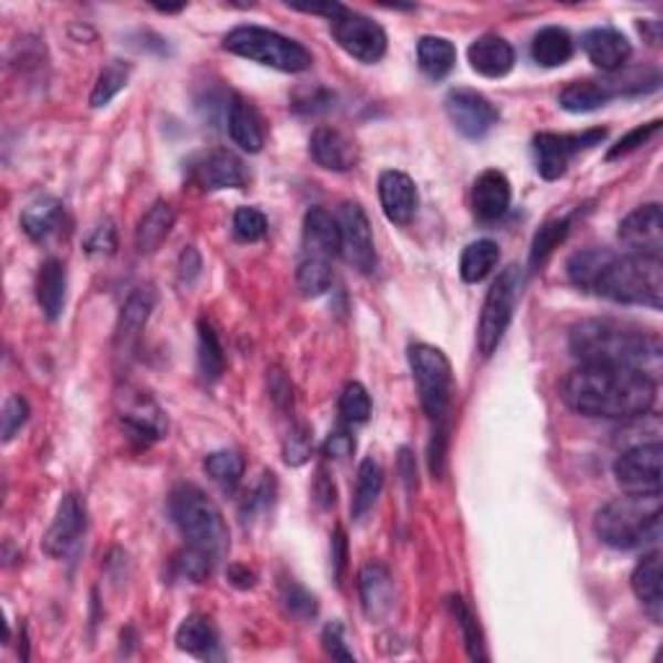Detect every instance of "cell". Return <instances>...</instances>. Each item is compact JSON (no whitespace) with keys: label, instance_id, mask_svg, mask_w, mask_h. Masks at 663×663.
Listing matches in <instances>:
<instances>
[{"label":"cell","instance_id":"cell-1","mask_svg":"<svg viewBox=\"0 0 663 663\" xmlns=\"http://www.w3.org/2000/svg\"><path fill=\"white\" fill-rule=\"evenodd\" d=\"M659 381L635 368L580 364L565 376L562 399L586 418L635 420L653 410Z\"/></svg>","mask_w":663,"mask_h":663},{"label":"cell","instance_id":"cell-2","mask_svg":"<svg viewBox=\"0 0 663 663\" xmlns=\"http://www.w3.org/2000/svg\"><path fill=\"white\" fill-rule=\"evenodd\" d=\"M570 350L580 364L635 368L659 379L663 345L659 332L617 319H583L570 329Z\"/></svg>","mask_w":663,"mask_h":663},{"label":"cell","instance_id":"cell-3","mask_svg":"<svg viewBox=\"0 0 663 663\" xmlns=\"http://www.w3.org/2000/svg\"><path fill=\"white\" fill-rule=\"evenodd\" d=\"M593 532L614 549L653 547L661 539V493H624L597 511Z\"/></svg>","mask_w":663,"mask_h":663},{"label":"cell","instance_id":"cell-4","mask_svg":"<svg viewBox=\"0 0 663 663\" xmlns=\"http://www.w3.org/2000/svg\"><path fill=\"white\" fill-rule=\"evenodd\" d=\"M169 514L177 524L187 547L200 549L213 562L229 555L231 534L223 522L221 508L194 485H177L169 495Z\"/></svg>","mask_w":663,"mask_h":663},{"label":"cell","instance_id":"cell-5","mask_svg":"<svg viewBox=\"0 0 663 663\" xmlns=\"http://www.w3.org/2000/svg\"><path fill=\"white\" fill-rule=\"evenodd\" d=\"M591 293L614 304L661 308L663 262L659 257H643V254H622V257L612 254L601 267Z\"/></svg>","mask_w":663,"mask_h":663},{"label":"cell","instance_id":"cell-6","mask_svg":"<svg viewBox=\"0 0 663 663\" xmlns=\"http://www.w3.org/2000/svg\"><path fill=\"white\" fill-rule=\"evenodd\" d=\"M223 48L233 55L252 60L283 73H304L314 65L312 52L304 44L262 27H236L225 34Z\"/></svg>","mask_w":663,"mask_h":663},{"label":"cell","instance_id":"cell-7","mask_svg":"<svg viewBox=\"0 0 663 663\" xmlns=\"http://www.w3.org/2000/svg\"><path fill=\"white\" fill-rule=\"evenodd\" d=\"M522 285L524 273L518 265H508L490 285L477 327V348L485 358L493 356L506 337L511 322H514L518 296H522Z\"/></svg>","mask_w":663,"mask_h":663},{"label":"cell","instance_id":"cell-8","mask_svg":"<svg viewBox=\"0 0 663 663\" xmlns=\"http://www.w3.org/2000/svg\"><path fill=\"white\" fill-rule=\"evenodd\" d=\"M410 371L425 414L441 423L449 412L451 391H454V371H451L449 358L433 345L418 343L410 348Z\"/></svg>","mask_w":663,"mask_h":663},{"label":"cell","instance_id":"cell-9","mask_svg":"<svg viewBox=\"0 0 663 663\" xmlns=\"http://www.w3.org/2000/svg\"><path fill=\"white\" fill-rule=\"evenodd\" d=\"M329 29L335 42L360 63L373 65L387 55V32L364 13L340 6V11L329 19Z\"/></svg>","mask_w":663,"mask_h":663},{"label":"cell","instance_id":"cell-10","mask_svg":"<svg viewBox=\"0 0 663 663\" xmlns=\"http://www.w3.org/2000/svg\"><path fill=\"white\" fill-rule=\"evenodd\" d=\"M607 138L604 127L586 130L576 135H557V133H539L534 138V158H537V171L547 182L560 179L568 171L570 161L593 146H601Z\"/></svg>","mask_w":663,"mask_h":663},{"label":"cell","instance_id":"cell-11","mask_svg":"<svg viewBox=\"0 0 663 663\" xmlns=\"http://www.w3.org/2000/svg\"><path fill=\"white\" fill-rule=\"evenodd\" d=\"M661 441L624 449L614 462V477L624 493H661Z\"/></svg>","mask_w":663,"mask_h":663},{"label":"cell","instance_id":"cell-12","mask_svg":"<svg viewBox=\"0 0 663 663\" xmlns=\"http://www.w3.org/2000/svg\"><path fill=\"white\" fill-rule=\"evenodd\" d=\"M337 223H340V254L345 262L356 267L358 273L371 275L379 260H376L373 229L366 210L358 202H345Z\"/></svg>","mask_w":663,"mask_h":663},{"label":"cell","instance_id":"cell-13","mask_svg":"<svg viewBox=\"0 0 663 663\" xmlns=\"http://www.w3.org/2000/svg\"><path fill=\"white\" fill-rule=\"evenodd\" d=\"M190 177L202 192L244 190L249 182L246 166L236 154L225 148L208 150L190 161Z\"/></svg>","mask_w":663,"mask_h":663},{"label":"cell","instance_id":"cell-14","mask_svg":"<svg viewBox=\"0 0 663 663\" xmlns=\"http://www.w3.org/2000/svg\"><path fill=\"white\" fill-rule=\"evenodd\" d=\"M446 115L464 138H485L501 119V112L485 94L472 88H451L446 96Z\"/></svg>","mask_w":663,"mask_h":663},{"label":"cell","instance_id":"cell-15","mask_svg":"<svg viewBox=\"0 0 663 663\" xmlns=\"http://www.w3.org/2000/svg\"><path fill=\"white\" fill-rule=\"evenodd\" d=\"M86 503L78 493H67L60 501L57 514L52 518L48 534L42 539L44 555L50 557H67L75 552V547L81 545L83 534H86Z\"/></svg>","mask_w":663,"mask_h":663},{"label":"cell","instance_id":"cell-16","mask_svg":"<svg viewBox=\"0 0 663 663\" xmlns=\"http://www.w3.org/2000/svg\"><path fill=\"white\" fill-rule=\"evenodd\" d=\"M620 239L630 254L659 257L663 254V210L659 202L640 206L620 223Z\"/></svg>","mask_w":663,"mask_h":663},{"label":"cell","instance_id":"cell-17","mask_svg":"<svg viewBox=\"0 0 663 663\" xmlns=\"http://www.w3.org/2000/svg\"><path fill=\"white\" fill-rule=\"evenodd\" d=\"M119 418H123V425L125 431L130 433V439L143 443V446L164 439L166 431H169L164 410L148 394H143V391H130V394H125Z\"/></svg>","mask_w":663,"mask_h":663},{"label":"cell","instance_id":"cell-18","mask_svg":"<svg viewBox=\"0 0 663 663\" xmlns=\"http://www.w3.org/2000/svg\"><path fill=\"white\" fill-rule=\"evenodd\" d=\"M308 154L322 169L327 171H350L358 166V146L356 140L348 138L343 130L337 127H316L312 133V140H308Z\"/></svg>","mask_w":663,"mask_h":663},{"label":"cell","instance_id":"cell-19","mask_svg":"<svg viewBox=\"0 0 663 663\" xmlns=\"http://www.w3.org/2000/svg\"><path fill=\"white\" fill-rule=\"evenodd\" d=\"M379 198H381V208L391 223L397 225H407L418 213L420 206V194L418 187H414L412 177L404 175V171L389 169L379 177Z\"/></svg>","mask_w":663,"mask_h":663},{"label":"cell","instance_id":"cell-20","mask_svg":"<svg viewBox=\"0 0 663 663\" xmlns=\"http://www.w3.org/2000/svg\"><path fill=\"white\" fill-rule=\"evenodd\" d=\"M511 208V182L503 171H482L472 187V213L482 223H495Z\"/></svg>","mask_w":663,"mask_h":663},{"label":"cell","instance_id":"cell-21","mask_svg":"<svg viewBox=\"0 0 663 663\" xmlns=\"http://www.w3.org/2000/svg\"><path fill=\"white\" fill-rule=\"evenodd\" d=\"M360 604H364V614L371 622L383 620L391 612L394 604V580L387 565L368 562L360 570Z\"/></svg>","mask_w":663,"mask_h":663},{"label":"cell","instance_id":"cell-22","mask_svg":"<svg viewBox=\"0 0 663 663\" xmlns=\"http://www.w3.org/2000/svg\"><path fill=\"white\" fill-rule=\"evenodd\" d=\"M470 65L474 73L485 75V78H503L514 71L516 52L508 40L497 34H482L480 40L470 44Z\"/></svg>","mask_w":663,"mask_h":663},{"label":"cell","instance_id":"cell-23","mask_svg":"<svg viewBox=\"0 0 663 663\" xmlns=\"http://www.w3.org/2000/svg\"><path fill=\"white\" fill-rule=\"evenodd\" d=\"M583 52L589 55L593 65L601 67V71L614 73L628 63L632 55V48L628 36L617 32V29L601 27L583 34Z\"/></svg>","mask_w":663,"mask_h":663},{"label":"cell","instance_id":"cell-24","mask_svg":"<svg viewBox=\"0 0 663 663\" xmlns=\"http://www.w3.org/2000/svg\"><path fill=\"white\" fill-rule=\"evenodd\" d=\"M632 591L640 601V607L645 609V614L651 617L655 624L663 620V589H661V555L648 552L643 560L632 570Z\"/></svg>","mask_w":663,"mask_h":663},{"label":"cell","instance_id":"cell-25","mask_svg":"<svg viewBox=\"0 0 663 663\" xmlns=\"http://www.w3.org/2000/svg\"><path fill=\"white\" fill-rule=\"evenodd\" d=\"M229 135L246 154H260L265 146V127H262L260 112L239 94H233L229 104Z\"/></svg>","mask_w":663,"mask_h":663},{"label":"cell","instance_id":"cell-26","mask_svg":"<svg viewBox=\"0 0 663 663\" xmlns=\"http://www.w3.org/2000/svg\"><path fill=\"white\" fill-rule=\"evenodd\" d=\"M304 246L314 257H337L340 254V223L324 208H312L304 218Z\"/></svg>","mask_w":663,"mask_h":663},{"label":"cell","instance_id":"cell-27","mask_svg":"<svg viewBox=\"0 0 663 663\" xmlns=\"http://www.w3.org/2000/svg\"><path fill=\"white\" fill-rule=\"evenodd\" d=\"M177 223V210L166 200H156L146 213H143L138 229H135V246L140 254H154L158 246L169 239Z\"/></svg>","mask_w":663,"mask_h":663},{"label":"cell","instance_id":"cell-28","mask_svg":"<svg viewBox=\"0 0 663 663\" xmlns=\"http://www.w3.org/2000/svg\"><path fill=\"white\" fill-rule=\"evenodd\" d=\"M67 296V273L60 260L42 262L40 275H36V301H40L44 316L55 322L65 312Z\"/></svg>","mask_w":663,"mask_h":663},{"label":"cell","instance_id":"cell-29","mask_svg":"<svg viewBox=\"0 0 663 663\" xmlns=\"http://www.w3.org/2000/svg\"><path fill=\"white\" fill-rule=\"evenodd\" d=\"M158 304V293L154 285H143V288L133 291L130 298L125 301L123 312H119L117 319V343L130 345L135 337L146 329V324L154 314V308Z\"/></svg>","mask_w":663,"mask_h":663},{"label":"cell","instance_id":"cell-30","mask_svg":"<svg viewBox=\"0 0 663 663\" xmlns=\"http://www.w3.org/2000/svg\"><path fill=\"white\" fill-rule=\"evenodd\" d=\"M612 96H617V88L607 81H572L560 92V107L572 115H586V112L607 107Z\"/></svg>","mask_w":663,"mask_h":663},{"label":"cell","instance_id":"cell-31","mask_svg":"<svg viewBox=\"0 0 663 663\" xmlns=\"http://www.w3.org/2000/svg\"><path fill=\"white\" fill-rule=\"evenodd\" d=\"M65 223V206L57 198H36L21 213V229L32 241H48Z\"/></svg>","mask_w":663,"mask_h":663},{"label":"cell","instance_id":"cell-32","mask_svg":"<svg viewBox=\"0 0 663 663\" xmlns=\"http://www.w3.org/2000/svg\"><path fill=\"white\" fill-rule=\"evenodd\" d=\"M572 52H576L572 36L560 27H545L534 34L532 57L541 67H560L572 57Z\"/></svg>","mask_w":663,"mask_h":663},{"label":"cell","instance_id":"cell-33","mask_svg":"<svg viewBox=\"0 0 663 663\" xmlns=\"http://www.w3.org/2000/svg\"><path fill=\"white\" fill-rule=\"evenodd\" d=\"M177 645L179 651L200 655V659H210L218 648V630L215 624L202 614L185 617V622L177 630Z\"/></svg>","mask_w":663,"mask_h":663},{"label":"cell","instance_id":"cell-34","mask_svg":"<svg viewBox=\"0 0 663 663\" xmlns=\"http://www.w3.org/2000/svg\"><path fill=\"white\" fill-rule=\"evenodd\" d=\"M418 65L431 81H441L454 71L456 48L446 36H423L418 42Z\"/></svg>","mask_w":663,"mask_h":663},{"label":"cell","instance_id":"cell-35","mask_svg":"<svg viewBox=\"0 0 663 663\" xmlns=\"http://www.w3.org/2000/svg\"><path fill=\"white\" fill-rule=\"evenodd\" d=\"M383 487V470L373 456H368L358 466V480H356V493H352V506L350 514L356 522H360L368 511L376 506Z\"/></svg>","mask_w":663,"mask_h":663},{"label":"cell","instance_id":"cell-36","mask_svg":"<svg viewBox=\"0 0 663 663\" xmlns=\"http://www.w3.org/2000/svg\"><path fill=\"white\" fill-rule=\"evenodd\" d=\"M497 262H501V246L490 239H480L462 252L459 273L464 283H482L497 267Z\"/></svg>","mask_w":663,"mask_h":663},{"label":"cell","instance_id":"cell-37","mask_svg":"<svg viewBox=\"0 0 663 663\" xmlns=\"http://www.w3.org/2000/svg\"><path fill=\"white\" fill-rule=\"evenodd\" d=\"M198 371L206 383H215L225 371V356L215 329L202 319L198 324Z\"/></svg>","mask_w":663,"mask_h":663},{"label":"cell","instance_id":"cell-38","mask_svg":"<svg viewBox=\"0 0 663 663\" xmlns=\"http://www.w3.org/2000/svg\"><path fill=\"white\" fill-rule=\"evenodd\" d=\"M296 283L306 298L324 296V293L332 288V283H335V270H332L327 257H314V254H306L298 265Z\"/></svg>","mask_w":663,"mask_h":663},{"label":"cell","instance_id":"cell-39","mask_svg":"<svg viewBox=\"0 0 663 663\" xmlns=\"http://www.w3.org/2000/svg\"><path fill=\"white\" fill-rule=\"evenodd\" d=\"M612 257L609 249H586V252L572 254L568 262V277L570 283L580 291H593V283L601 273V267L607 265V260Z\"/></svg>","mask_w":663,"mask_h":663},{"label":"cell","instance_id":"cell-40","mask_svg":"<svg viewBox=\"0 0 663 663\" xmlns=\"http://www.w3.org/2000/svg\"><path fill=\"white\" fill-rule=\"evenodd\" d=\"M449 607H451V614H454V620L459 624V630H462L464 645H466V653H470V659L472 661H487L485 638H482L480 622L470 609V604H466L462 597H451Z\"/></svg>","mask_w":663,"mask_h":663},{"label":"cell","instance_id":"cell-41","mask_svg":"<svg viewBox=\"0 0 663 663\" xmlns=\"http://www.w3.org/2000/svg\"><path fill=\"white\" fill-rule=\"evenodd\" d=\"M127 81H130V65L123 63V60H112L99 73V78H96V86L92 92V107H107V104L127 86Z\"/></svg>","mask_w":663,"mask_h":663},{"label":"cell","instance_id":"cell-42","mask_svg":"<svg viewBox=\"0 0 663 663\" xmlns=\"http://www.w3.org/2000/svg\"><path fill=\"white\" fill-rule=\"evenodd\" d=\"M570 231V221L568 218H557V221H549L539 229L537 236L532 241V254H529V265L532 270H539L545 262L549 260V254L555 252L557 246L562 244L565 236Z\"/></svg>","mask_w":663,"mask_h":663},{"label":"cell","instance_id":"cell-43","mask_svg":"<svg viewBox=\"0 0 663 663\" xmlns=\"http://www.w3.org/2000/svg\"><path fill=\"white\" fill-rule=\"evenodd\" d=\"M206 472L210 474V480H215L218 485L225 490H233L244 477V456L236 454V451H213L206 459Z\"/></svg>","mask_w":663,"mask_h":663},{"label":"cell","instance_id":"cell-44","mask_svg":"<svg viewBox=\"0 0 663 663\" xmlns=\"http://www.w3.org/2000/svg\"><path fill=\"white\" fill-rule=\"evenodd\" d=\"M371 394H368L364 383L358 381H350L348 387L343 389V397H340V418L343 423L348 425H364L368 423V418H371Z\"/></svg>","mask_w":663,"mask_h":663},{"label":"cell","instance_id":"cell-45","mask_svg":"<svg viewBox=\"0 0 663 663\" xmlns=\"http://www.w3.org/2000/svg\"><path fill=\"white\" fill-rule=\"evenodd\" d=\"M281 601L293 617H298V620H312V617H316V612H319L316 599L304 589V586H298L296 580H283Z\"/></svg>","mask_w":663,"mask_h":663},{"label":"cell","instance_id":"cell-46","mask_svg":"<svg viewBox=\"0 0 663 663\" xmlns=\"http://www.w3.org/2000/svg\"><path fill=\"white\" fill-rule=\"evenodd\" d=\"M27 420H29V402L24 397L11 394L3 404V414H0V435H3V441L9 443L17 439V433L27 425Z\"/></svg>","mask_w":663,"mask_h":663},{"label":"cell","instance_id":"cell-47","mask_svg":"<svg viewBox=\"0 0 663 663\" xmlns=\"http://www.w3.org/2000/svg\"><path fill=\"white\" fill-rule=\"evenodd\" d=\"M233 233L241 241H260L267 233V218L257 208H239L233 213Z\"/></svg>","mask_w":663,"mask_h":663},{"label":"cell","instance_id":"cell-48","mask_svg":"<svg viewBox=\"0 0 663 663\" xmlns=\"http://www.w3.org/2000/svg\"><path fill=\"white\" fill-rule=\"evenodd\" d=\"M312 449H314L312 431H308V428H304V425L293 428V431L285 435V443H283L285 464H291V466L306 464L308 456H312Z\"/></svg>","mask_w":663,"mask_h":663},{"label":"cell","instance_id":"cell-49","mask_svg":"<svg viewBox=\"0 0 663 663\" xmlns=\"http://www.w3.org/2000/svg\"><path fill=\"white\" fill-rule=\"evenodd\" d=\"M213 560L206 552H200V549L187 547L182 555L177 557V570L179 576L190 578L192 583H202L210 576V570H213Z\"/></svg>","mask_w":663,"mask_h":663},{"label":"cell","instance_id":"cell-50","mask_svg":"<svg viewBox=\"0 0 663 663\" xmlns=\"http://www.w3.org/2000/svg\"><path fill=\"white\" fill-rule=\"evenodd\" d=\"M659 130H661V119H653V123H648V125H638L635 130H630L628 135H624V138H620L617 146H612V150H609L607 158H609V161H614V158H622V156L632 154V150L645 146V143L651 140L653 135H659Z\"/></svg>","mask_w":663,"mask_h":663},{"label":"cell","instance_id":"cell-51","mask_svg":"<svg viewBox=\"0 0 663 663\" xmlns=\"http://www.w3.org/2000/svg\"><path fill=\"white\" fill-rule=\"evenodd\" d=\"M117 249V229L115 223L102 221L96 229L92 231V236L86 239V252L88 254H112Z\"/></svg>","mask_w":663,"mask_h":663},{"label":"cell","instance_id":"cell-52","mask_svg":"<svg viewBox=\"0 0 663 663\" xmlns=\"http://www.w3.org/2000/svg\"><path fill=\"white\" fill-rule=\"evenodd\" d=\"M322 645L327 655H332L335 661H356L348 651V645H345V630L340 622H329L327 628L322 630Z\"/></svg>","mask_w":663,"mask_h":663},{"label":"cell","instance_id":"cell-53","mask_svg":"<svg viewBox=\"0 0 663 663\" xmlns=\"http://www.w3.org/2000/svg\"><path fill=\"white\" fill-rule=\"evenodd\" d=\"M352 451H356V439H352L350 431H345V428L329 433V439L324 441V454L329 459H345L350 456Z\"/></svg>","mask_w":663,"mask_h":663},{"label":"cell","instance_id":"cell-54","mask_svg":"<svg viewBox=\"0 0 663 663\" xmlns=\"http://www.w3.org/2000/svg\"><path fill=\"white\" fill-rule=\"evenodd\" d=\"M200 270H202V260H200L198 249L187 246L182 252V257H179V277H182V283L190 285L194 277L200 275Z\"/></svg>","mask_w":663,"mask_h":663},{"label":"cell","instance_id":"cell-55","mask_svg":"<svg viewBox=\"0 0 663 663\" xmlns=\"http://www.w3.org/2000/svg\"><path fill=\"white\" fill-rule=\"evenodd\" d=\"M446 441H449L446 428H441L431 443V472L435 474V477H441L443 474V462H446Z\"/></svg>","mask_w":663,"mask_h":663},{"label":"cell","instance_id":"cell-56","mask_svg":"<svg viewBox=\"0 0 663 663\" xmlns=\"http://www.w3.org/2000/svg\"><path fill=\"white\" fill-rule=\"evenodd\" d=\"M345 555H348V549H345V534H343V529H337L335 532V539H332V565H335L337 583H340V578H343Z\"/></svg>","mask_w":663,"mask_h":663},{"label":"cell","instance_id":"cell-57","mask_svg":"<svg viewBox=\"0 0 663 663\" xmlns=\"http://www.w3.org/2000/svg\"><path fill=\"white\" fill-rule=\"evenodd\" d=\"M399 472H402V480L407 482V490L414 493V487H418V466H414V459L407 449L399 454Z\"/></svg>","mask_w":663,"mask_h":663}]
</instances>
